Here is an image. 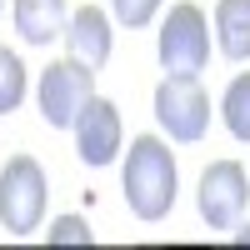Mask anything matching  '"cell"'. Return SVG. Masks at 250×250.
I'll use <instances>...</instances> for the list:
<instances>
[{
  "label": "cell",
  "instance_id": "cell-9",
  "mask_svg": "<svg viewBox=\"0 0 250 250\" xmlns=\"http://www.w3.org/2000/svg\"><path fill=\"white\" fill-rule=\"evenodd\" d=\"M10 20H15V35L25 40V45H50L55 35H65L70 5L65 0H15Z\"/></svg>",
  "mask_w": 250,
  "mask_h": 250
},
{
  "label": "cell",
  "instance_id": "cell-14",
  "mask_svg": "<svg viewBox=\"0 0 250 250\" xmlns=\"http://www.w3.org/2000/svg\"><path fill=\"white\" fill-rule=\"evenodd\" d=\"M45 240H50V245H95V235H90V225L80 220V215H60V220H50V230H45Z\"/></svg>",
  "mask_w": 250,
  "mask_h": 250
},
{
  "label": "cell",
  "instance_id": "cell-13",
  "mask_svg": "<svg viewBox=\"0 0 250 250\" xmlns=\"http://www.w3.org/2000/svg\"><path fill=\"white\" fill-rule=\"evenodd\" d=\"M160 5H165V0H110V10H115V20H120L125 30L150 25V20L160 15Z\"/></svg>",
  "mask_w": 250,
  "mask_h": 250
},
{
  "label": "cell",
  "instance_id": "cell-11",
  "mask_svg": "<svg viewBox=\"0 0 250 250\" xmlns=\"http://www.w3.org/2000/svg\"><path fill=\"white\" fill-rule=\"evenodd\" d=\"M220 120L240 145H250V70H240L220 95Z\"/></svg>",
  "mask_w": 250,
  "mask_h": 250
},
{
  "label": "cell",
  "instance_id": "cell-8",
  "mask_svg": "<svg viewBox=\"0 0 250 250\" xmlns=\"http://www.w3.org/2000/svg\"><path fill=\"white\" fill-rule=\"evenodd\" d=\"M65 45H70V60L100 70L110 60V45H115V40H110V15L100 10V5L70 10V20H65Z\"/></svg>",
  "mask_w": 250,
  "mask_h": 250
},
{
  "label": "cell",
  "instance_id": "cell-15",
  "mask_svg": "<svg viewBox=\"0 0 250 250\" xmlns=\"http://www.w3.org/2000/svg\"><path fill=\"white\" fill-rule=\"evenodd\" d=\"M235 245H250V220H235Z\"/></svg>",
  "mask_w": 250,
  "mask_h": 250
},
{
  "label": "cell",
  "instance_id": "cell-5",
  "mask_svg": "<svg viewBox=\"0 0 250 250\" xmlns=\"http://www.w3.org/2000/svg\"><path fill=\"white\" fill-rule=\"evenodd\" d=\"M40 115H45L50 130H70L75 115L85 110V100L95 95V70L80 65V60H50L45 70H40Z\"/></svg>",
  "mask_w": 250,
  "mask_h": 250
},
{
  "label": "cell",
  "instance_id": "cell-1",
  "mask_svg": "<svg viewBox=\"0 0 250 250\" xmlns=\"http://www.w3.org/2000/svg\"><path fill=\"white\" fill-rule=\"evenodd\" d=\"M125 205H130L135 220H165L175 210V190H180V170H175V155L160 135H135L130 140V155H125Z\"/></svg>",
  "mask_w": 250,
  "mask_h": 250
},
{
  "label": "cell",
  "instance_id": "cell-3",
  "mask_svg": "<svg viewBox=\"0 0 250 250\" xmlns=\"http://www.w3.org/2000/svg\"><path fill=\"white\" fill-rule=\"evenodd\" d=\"M155 50H160V70L165 75H200L205 70V60H210V20H205V10L195 0L170 5Z\"/></svg>",
  "mask_w": 250,
  "mask_h": 250
},
{
  "label": "cell",
  "instance_id": "cell-6",
  "mask_svg": "<svg viewBox=\"0 0 250 250\" xmlns=\"http://www.w3.org/2000/svg\"><path fill=\"white\" fill-rule=\"evenodd\" d=\"M245 200H250V175L240 160H210L200 170L195 205L210 230H235V220L245 215Z\"/></svg>",
  "mask_w": 250,
  "mask_h": 250
},
{
  "label": "cell",
  "instance_id": "cell-7",
  "mask_svg": "<svg viewBox=\"0 0 250 250\" xmlns=\"http://www.w3.org/2000/svg\"><path fill=\"white\" fill-rule=\"evenodd\" d=\"M75 150H80V160L85 165H110L115 155H120V140H125V125H120V110H115V100H105V95H90L85 100V110L75 115Z\"/></svg>",
  "mask_w": 250,
  "mask_h": 250
},
{
  "label": "cell",
  "instance_id": "cell-2",
  "mask_svg": "<svg viewBox=\"0 0 250 250\" xmlns=\"http://www.w3.org/2000/svg\"><path fill=\"white\" fill-rule=\"evenodd\" d=\"M45 220V170L35 155H10L0 170V225L20 240L35 235Z\"/></svg>",
  "mask_w": 250,
  "mask_h": 250
},
{
  "label": "cell",
  "instance_id": "cell-12",
  "mask_svg": "<svg viewBox=\"0 0 250 250\" xmlns=\"http://www.w3.org/2000/svg\"><path fill=\"white\" fill-rule=\"evenodd\" d=\"M25 100V65L10 45H0V115H10Z\"/></svg>",
  "mask_w": 250,
  "mask_h": 250
},
{
  "label": "cell",
  "instance_id": "cell-4",
  "mask_svg": "<svg viewBox=\"0 0 250 250\" xmlns=\"http://www.w3.org/2000/svg\"><path fill=\"white\" fill-rule=\"evenodd\" d=\"M155 120L175 145H195L210 130V95L195 75H165L155 85Z\"/></svg>",
  "mask_w": 250,
  "mask_h": 250
},
{
  "label": "cell",
  "instance_id": "cell-10",
  "mask_svg": "<svg viewBox=\"0 0 250 250\" xmlns=\"http://www.w3.org/2000/svg\"><path fill=\"white\" fill-rule=\"evenodd\" d=\"M215 45L225 60H250V0H215Z\"/></svg>",
  "mask_w": 250,
  "mask_h": 250
},
{
  "label": "cell",
  "instance_id": "cell-16",
  "mask_svg": "<svg viewBox=\"0 0 250 250\" xmlns=\"http://www.w3.org/2000/svg\"><path fill=\"white\" fill-rule=\"evenodd\" d=\"M0 10H5V0H0Z\"/></svg>",
  "mask_w": 250,
  "mask_h": 250
}]
</instances>
